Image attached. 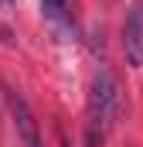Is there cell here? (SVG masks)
Wrapping results in <instances>:
<instances>
[{
  "label": "cell",
  "instance_id": "6da1fadb",
  "mask_svg": "<svg viewBox=\"0 0 143 147\" xmlns=\"http://www.w3.org/2000/svg\"><path fill=\"white\" fill-rule=\"evenodd\" d=\"M85 140L89 147H99L109 137V130L119 120V82L109 69H99L89 86V113H85Z\"/></svg>",
  "mask_w": 143,
  "mask_h": 147
},
{
  "label": "cell",
  "instance_id": "7a4b0ae2",
  "mask_svg": "<svg viewBox=\"0 0 143 147\" xmlns=\"http://www.w3.org/2000/svg\"><path fill=\"white\" fill-rule=\"evenodd\" d=\"M123 55L133 69H143V0H133L123 21Z\"/></svg>",
  "mask_w": 143,
  "mask_h": 147
},
{
  "label": "cell",
  "instance_id": "3957f363",
  "mask_svg": "<svg viewBox=\"0 0 143 147\" xmlns=\"http://www.w3.org/2000/svg\"><path fill=\"white\" fill-rule=\"evenodd\" d=\"M7 106H10V120H14V130H17L21 144L24 147H41V130H37V120L31 113V106H27V99L17 89H7Z\"/></svg>",
  "mask_w": 143,
  "mask_h": 147
},
{
  "label": "cell",
  "instance_id": "277c9868",
  "mask_svg": "<svg viewBox=\"0 0 143 147\" xmlns=\"http://www.w3.org/2000/svg\"><path fill=\"white\" fill-rule=\"evenodd\" d=\"M41 10H44V17L55 21V24H65V21H68V0H41Z\"/></svg>",
  "mask_w": 143,
  "mask_h": 147
}]
</instances>
